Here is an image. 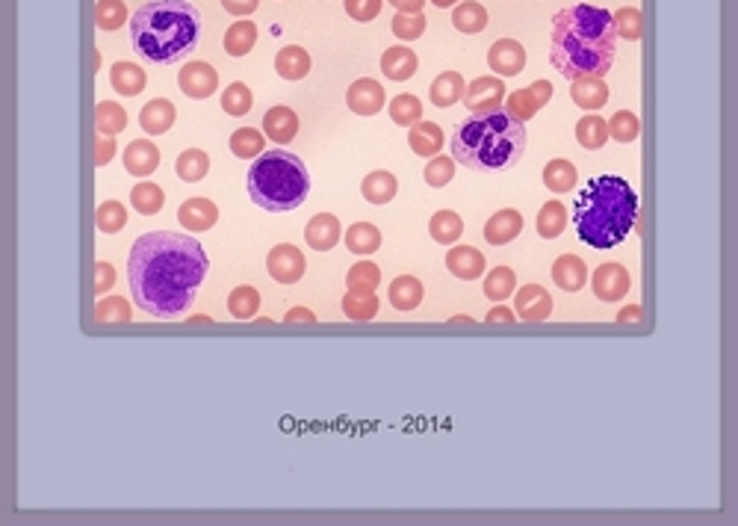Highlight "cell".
<instances>
[{
  "instance_id": "obj_1",
  "label": "cell",
  "mask_w": 738,
  "mask_h": 526,
  "mask_svg": "<svg viewBox=\"0 0 738 526\" xmlns=\"http://www.w3.org/2000/svg\"><path fill=\"white\" fill-rule=\"evenodd\" d=\"M201 242L189 234L151 231L142 234L130 249L127 278L134 302L157 319L181 316L207 275Z\"/></svg>"
},
{
  "instance_id": "obj_2",
  "label": "cell",
  "mask_w": 738,
  "mask_h": 526,
  "mask_svg": "<svg viewBox=\"0 0 738 526\" xmlns=\"http://www.w3.org/2000/svg\"><path fill=\"white\" fill-rule=\"evenodd\" d=\"M550 60L567 80L576 78H603L611 69L618 51V30L614 18L603 6H570L553 18Z\"/></svg>"
},
{
  "instance_id": "obj_3",
  "label": "cell",
  "mask_w": 738,
  "mask_h": 526,
  "mask_svg": "<svg viewBox=\"0 0 738 526\" xmlns=\"http://www.w3.org/2000/svg\"><path fill=\"white\" fill-rule=\"evenodd\" d=\"M201 39V12L189 0H148L130 18V45L145 62L184 60Z\"/></svg>"
},
{
  "instance_id": "obj_4",
  "label": "cell",
  "mask_w": 738,
  "mask_h": 526,
  "mask_svg": "<svg viewBox=\"0 0 738 526\" xmlns=\"http://www.w3.org/2000/svg\"><path fill=\"white\" fill-rule=\"evenodd\" d=\"M638 219V195L618 175L591 177L573 208V225L591 249H614Z\"/></svg>"
},
{
  "instance_id": "obj_5",
  "label": "cell",
  "mask_w": 738,
  "mask_h": 526,
  "mask_svg": "<svg viewBox=\"0 0 738 526\" xmlns=\"http://www.w3.org/2000/svg\"><path fill=\"white\" fill-rule=\"evenodd\" d=\"M526 125L511 119L505 110L470 116L452 130V157L455 163L476 172H503L526 152Z\"/></svg>"
},
{
  "instance_id": "obj_6",
  "label": "cell",
  "mask_w": 738,
  "mask_h": 526,
  "mask_svg": "<svg viewBox=\"0 0 738 526\" xmlns=\"http://www.w3.org/2000/svg\"><path fill=\"white\" fill-rule=\"evenodd\" d=\"M310 193V175L305 163L275 148V152H263L254 166L249 168V195L251 201L266 213H287L305 204Z\"/></svg>"
},
{
  "instance_id": "obj_7",
  "label": "cell",
  "mask_w": 738,
  "mask_h": 526,
  "mask_svg": "<svg viewBox=\"0 0 738 526\" xmlns=\"http://www.w3.org/2000/svg\"><path fill=\"white\" fill-rule=\"evenodd\" d=\"M505 95L508 92H505L503 78H490V74H485V78H476L467 89H463L461 101L467 104V110L472 112V116H485V112L503 110Z\"/></svg>"
},
{
  "instance_id": "obj_8",
  "label": "cell",
  "mask_w": 738,
  "mask_h": 526,
  "mask_svg": "<svg viewBox=\"0 0 738 526\" xmlns=\"http://www.w3.org/2000/svg\"><path fill=\"white\" fill-rule=\"evenodd\" d=\"M550 98H553V83L550 80H535L532 86H526V89H517V92H511V95H505V112L511 119H517V121H526L529 119H535V112L550 104Z\"/></svg>"
},
{
  "instance_id": "obj_9",
  "label": "cell",
  "mask_w": 738,
  "mask_h": 526,
  "mask_svg": "<svg viewBox=\"0 0 738 526\" xmlns=\"http://www.w3.org/2000/svg\"><path fill=\"white\" fill-rule=\"evenodd\" d=\"M177 86L186 98L204 101L219 89V71L210 62H189L177 71Z\"/></svg>"
},
{
  "instance_id": "obj_10",
  "label": "cell",
  "mask_w": 738,
  "mask_h": 526,
  "mask_svg": "<svg viewBox=\"0 0 738 526\" xmlns=\"http://www.w3.org/2000/svg\"><path fill=\"white\" fill-rule=\"evenodd\" d=\"M629 272L620 263H603L591 275V290L600 302H620L629 293Z\"/></svg>"
},
{
  "instance_id": "obj_11",
  "label": "cell",
  "mask_w": 738,
  "mask_h": 526,
  "mask_svg": "<svg viewBox=\"0 0 738 526\" xmlns=\"http://www.w3.org/2000/svg\"><path fill=\"white\" fill-rule=\"evenodd\" d=\"M266 269L278 284H296L305 275V255L290 242H281L266 255Z\"/></svg>"
},
{
  "instance_id": "obj_12",
  "label": "cell",
  "mask_w": 738,
  "mask_h": 526,
  "mask_svg": "<svg viewBox=\"0 0 738 526\" xmlns=\"http://www.w3.org/2000/svg\"><path fill=\"white\" fill-rule=\"evenodd\" d=\"M514 308L517 319H523V323H544L553 314V296L541 284H526L517 290Z\"/></svg>"
},
{
  "instance_id": "obj_13",
  "label": "cell",
  "mask_w": 738,
  "mask_h": 526,
  "mask_svg": "<svg viewBox=\"0 0 738 526\" xmlns=\"http://www.w3.org/2000/svg\"><path fill=\"white\" fill-rule=\"evenodd\" d=\"M384 95L387 92L381 83L373 78H361L348 86L346 104L352 112H357V116H375V112H381V107H384Z\"/></svg>"
},
{
  "instance_id": "obj_14",
  "label": "cell",
  "mask_w": 738,
  "mask_h": 526,
  "mask_svg": "<svg viewBox=\"0 0 738 526\" xmlns=\"http://www.w3.org/2000/svg\"><path fill=\"white\" fill-rule=\"evenodd\" d=\"M488 65H490V71L499 74V78H514V74L526 69V48L514 39H499L490 45Z\"/></svg>"
},
{
  "instance_id": "obj_15",
  "label": "cell",
  "mask_w": 738,
  "mask_h": 526,
  "mask_svg": "<svg viewBox=\"0 0 738 526\" xmlns=\"http://www.w3.org/2000/svg\"><path fill=\"white\" fill-rule=\"evenodd\" d=\"M305 240L314 251H331L343 240V228H340V219L334 213H316L314 219L308 222L305 228Z\"/></svg>"
},
{
  "instance_id": "obj_16",
  "label": "cell",
  "mask_w": 738,
  "mask_h": 526,
  "mask_svg": "<svg viewBox=\"0 0 738 526\" xmlns=\"http://www.w3.org/2000/svg\"><path fill=\"white\" fill-rule=\"evenodd\" d=\"M216 219H219V208H216L210 199H189L181 204V210H177V222H181L189 234L210 231Z\"/></svg>"
},
{
  "instance_id": "obj_17",
  "label": "cell",
  "mask_w": 738,
  "mask_h": 526,
  "mask_svg": "<svg viewBox=\"0 0 738 526\" xmlns=\"http://www.w3.org/2000/svg\"><path fill=\"white\" fill-rule=\"evenodd\" d=\"M520 231H523V216L511 208L494 213L485 222V240L490 246H508L511 240L520 237Z\"/></svg>"
},
{
  "instance_id": "obj_18",
  "label": "cell",
  "mask_w": 738,
  "mask_h": 526,
  "mask_svg": "<svg viewBox=\"0 0 738 526\" xmlns=\"http://www.w3.org/2000/svg\"><path fill=\"white\" fill-rule=\"evenodd\" d=\"M485 267H488L485 255L472 246H455V249H449V255H447V269L461 281H476L481 272H485Z\"/></svg>"
},
{
  "instance_id": "obj_19",
  "label": "cell",
  "mask_w": 738,
  "mask_h": 526,
  "mask_svg": "<svg viewBox=\"0 0 738 526\" xmlns=\"http://www.w3.org/2000/svg\"><path fill=\"white\" fill-rule=\"evenodd\" d=\"M553 281L564 290V293H579V290L588 284V267H585L582 258L562 255L553 263Z\"/></svg>"
},
{
  "instance_id": "obj_20",
  "label": "cell",
  "mask_w": 738,
  "mask_h": 526,
  "mask_svg": "<svg viewBox=\"0 0 738 526\" xmlns=\"http://www.w3.org/2000/svg\"><path fill=\"white\" fill-rule=\"evenodd\" d=\"M175 119H177V110H175L172 101H166V98L148 101V104L142 107V112H139V125L148 136L166 134V130L175 125Z\"/></svg>"
},
{
  "instance_id": "obj_21",
  "label": "cell",
  "mask_w": 738,
  "mask_h": 526,
  "mask_svg": "<svg viewBox=\"0 0 738 526\" xmlns=\"http://www.w3.org/2000/svg\"><path fill=\"white\" fill-rule=\"evenodd\" d=\"M157 166H160V152L154 143H148V139H134V143L125 148V168L130 175L148 177L157 172Z\"/></svg>"
},
{
  "instance_id": "obj_22",
  "label": "cell",
  "mask_w": 738,
  "mask_h": 526,
  "mask_svg": "<svg viewBox=\"0 0 738 526\" xmlns=\"http://www.w3.org/2000/svg\"><path fill=\"white\" fill-rule=\"evenodd\" d=\"M570 98L576 107L594 112V110L605 107V101H609V86L603 83V78H594V74H588V78H576L570 83Z\"/></svg>"
},
{
  "instance_id": "obj_23",
  "label": "cell",
  "mask_w": 738,
  "mask_h": 526,
  "mask_svg": "<svg viewBox=\"0 0 738 526\" xmlns=\"http://www.w3.org/2000/svg\"><path fill=\"white\" fill-rule=\"evenodd\" d=\"M263 130H266V136L272 143H292L299 134V116L292 112L290 107H272L266 110V116H263Z\"/></svg>"
},
{
  "instance_id": "obj_24",
  "label": "cell",
  "mask_w": 738,
  "mask_h": 526,
  "mask_svg": "<svg viewBox=\"0 0 738 526\" xmlns=\"http://www.w3.org/2000/svg\"><path fill=\"white\" fill-rule=\"evenodd\" d=\"M408 143H411V152L414 154H420V157H434V154H440V148H443V130L440 125H434V121H416V125H411V134H408Z\"/></svg>"
},
{
  "instance_id": "obj_25",
  "label": "cell",
  "mask_w": 738,
  "mask_h": 526,
  "mask_svg": "<svg viewBox=\"0 0 738 526\" xmlns=\"http://www.w3.org/2000/svg\"><path fill=\"white\" fill-rule=\"evenodd\" d=\"M381 71L387 80H408L416 74V53L405 45H396V48H387L381 53Z\"/></svg>"
},
{
  "instance_id": "obj_26",
  "label": "cell",
  "mask_w": 738,
  "mask_h": 526,
  "mask_svg": "<svg viewBox=\"0 0 738 526\" xmlns=\"http://www.w3.org/2000/svg\"><path fill=\"white\" fill-rule=\"evenodd\" d=\"M463 78L458 71H443L434 78L431 83V89H429V98H431V104L434 107H440V110H447L452 104H458V101L463 98Z\"/></svg>"
},
{
  "instance_id": "obj_27",
  "label": "cell",
  "mask_w": 738,
  "mask_h": 526,
  "mask_svg": "<svg viewBox=\"0 0 738 526\" xmlns=\"http://www.w3.org/2000/svg\"><path fill=\"white\" fill-rule=\"evenodd\" d=\"M361 193L369 204H387L396 199V193H399V181L384 172V168H378V172H369L361 184Z\"/></svg>"
},
{
  "instance_id": "obj_28",
  "label": "cell",
  "mask_w": 738,
  "mask_h": 526,
  "mask_svg": "<svg viewBox=\"0 0 738 526\" xmlns=\"http://www.w3.org/2000/svg\"><path fill=\"white\" fill-rule=\"evenodd\" d=\"M110 83H112V89H116L119 95L134 98V95H139L142 89H145L148 78L136 62H116L112 65V71H110Z\"/></svg>"
},
{
  "instance_id": "obj_29",
  "label": "cell",
  "mask_w": 738,
  "mask_h": 526,
  "mask_svg": "<svg viewBox=\"0 0 738 526\" xmlns=\"http://www.w3.org/2000/svg\"><path fill=\"white\" fill-rule=\"evenodd\" d=\"M343 240L352 255H373V251L381 249V231H378L373 222H355L352 228L343 234Z\"/></svg>"
},
{
  "instance_id": "obj_30",
  "label": "cell",
  "mask_w": 738,
  "mask_h": 526,
  "mask_svg": "<svg viewBox=\"0 0 738 526\" xmlns=\"http://www.w3.org/2000/svg\"><path fill=\"white\" fill-rule=\"evenodd\" d=\"M275 71L283 80H301L308 78L310 71V53L299 45H290V48H281L275 56Z\"/></svg>"
},
{
  "instance_id": "obj_31",
  "label": "cell",
  "mask_w": 738,
  "mask_h": 526,
  "mask_svg": "<svg viewBox=\"0 0 738 526\" xmlns=\"http://www.w3.org/2000/svg\"><path fill=\"white\" fill-rule=\"evenodd\" d=\"M387 299H390V305L399 308V311H414V308H420V302H422V284L414 275H399L390 284V290H387Z\"/></svg>"
},
{
  "instance_id": "obj_32",
  "label": "cell",
  "mask_w": 738,
  "mask_h": 526,
  "mask_svg": "<svg viewBox=\"0 0 738 526\" xmlns=\"http://www.w3.org/2000/svg\"><path fill=\"white\" fill-rule=\"evenodd\" d=\"M429 234L434 237V242H440V246H452V242H458L463 234L461 216L455 210H438L429 222Z\"/></svg>"
},
{
  "instance_id": "obj_33",
  "label": "cell",
  "mask_w": 738,
  "mask_h": 526,
  "mask_svg": "<svg viewBox=\"0 0 738 526\" xmlns=\"http://www.w3.org/2000/svg\"><path fill=\"white\" fill-rule=\"evenodd\" d=\"M576 181H579V175H576V166L570 160H550V163L544 166V184L546 190L553 193H570Z\"/></svg>"
},
{
  "instance_id": "obj_34",
  "label": "cell",
  "mask_w": 738,
  "mask_h": 526,
  "mask_svg": "<svg viewBox=\"0 0 738 526\" xmlns=\"http://www.w3.org/2000/svg\"><path fill=\"white\" fill-rule=\"evenodd\" d=\"M576 139H579L582 148L597 152V148L605 145V139H609V125H605V119L588 112V116H582L579 121H576Z\"/></svg>"
},
{
  "instance_id": "obj_35",
  "label": "cell",
  "mask_w": 738,
  "mask_h": 526,
  "mask_svg": "<svg viewBox=\"0 0 738 526\" xmlns=\"http://www.w3.org/2000/svg\"><path fill=\"white\" fill-rule=\"evenodd\" d=\"M94 127H98V134H103V136L121 134V130L127 127L125 107H119L116 101H101V104L94 107Z\"/></svg>"
},
{
  "instance_id": "obj_36",
  "label": "cell",
  "mask_w": 738,
  "mask_h": 526,
  "mask_svg": "<svg viewBox=\"0 0 738 526\" xmlns=\"http://www.w3.org/2000/svg\"><path fill=\"white\" fill-rule=\"evenodd\" d=\"M452 24H455V30L461 33H481L488 27V12L485 6L476 4V0H463V4L455 6V12H452Z\"/></svg>"
},
{
  "instance_id": "obj_37",
  "label": "cell",
  "mask_w": 738,
  "mask_h": 526,
  "mask_svg": "<svg viewBox=\"0 0 738 526\" xmlns=\"http://www.w3.org/2000/svg\"><path fill=\"white\" fill-rule=\"evenodd\" d=\"M514 290H517V275H514V269L496 267V269L488 272V278H485V296L490 299V302L503 305L508 296H514Z\"/></svg>"
},
{
  "instance_id": "obj_38",
  "label": "cell",
  "mask_w": 738,
  "mask_h": 526,
  "mask_svg": "<svg viewBox=\"0 0 738 526\" xmlns=\"http://www.w3.org/2000/svg\"><path fill=\"white\" fill-rule=\"evenodd\" d=\"M175 172H177L181 181L195 184V181H201L207 172H210V157H207L201 148H186V152L177 157Z\"/></svg>"
},
{
  "instance_id": "obj_39",
  "label": "cell",
  "mask_w": 738,
  "mask_h": 526,
  "mask_svg": "<svg viewBox=\"0 0 738 526\" xmlns=\"http://www.w3.org/2000/svg\"><path fill=\"white\" fill-rule=\"evenodd\" d=\"M346 284H348V290H355V293H375L378 284H381V269H378V263H373V260H357L355 267L348 269Z\"/></svg>"
},
{
  "instance_id": "obj_40",
  "label": "cell",
  "mask_w": 738,
  "mask_h": 526,
  "mask_svg": "<svg viewBox=\"0 0 738 526\" xmlns=\"http://www.w3.org/2000/svg\"><path fill=\"white\" fill-rule=\"evenodd\" d=\"M537 234L544 240H555L562 237V231L567 228V208L562 201H546L541 213H537Z\"/></svg>"
},
{
  "instance_id": "obj_41",
  "label": "cell",
  "mask_w": 738,
  "mask_h": 526,
  "mask_svg": "<svg viewBox=\"0 0 738 526\" xmlns=\"http://www.w3.org/2000/svg\"><path fill=\"white\" fill-rule=\"evenodd\" d=\"M130 204H134L136 213H142V216H157L160 210H163L166 195L157 184L142 181V184L134 186V190H130Z\"/></svg>"
},
{
  "instance_id": "obj_42",
  "label": "cell",
  "mask_w": 738,
  "mask_h": 526,
  "mask_svg": "<svg viewBox=\"0 0 738 526\" xmlns=\"http://www.w3.org/2000/svg\"><path fill=\"white\" fill-rule=\"evenodd\" d=\"M254 42H258V24L251 21H236L225 33V51L231 56H245L254 48Z\"/></svg>"
},
{
  "instance_id": "obj_43",
  "label": "cell",
  "mask_w": 738,
  "mask_h": 526,
  "mask_svg": "<svg viewBox=\"0 0 738 526\" xmlns=\"http://www.w3.org/2000/svg\"><path fill=\"white\" fill-rule=\"evenodd\" d=\"M605 125H609V136L620 145L636 143L638 134H641V121H638L636 112H629V110H618L609 121H605Z\"/></svg>"
},
{
  "instance_id": "obj_44",
  "label": "cell",
  "mask_w": 738,
  "mask_h": 526,
  "mask_svg": "<svg viewBox=\"0 0 738 526\" xmlns=\"http://www.w3.org/2000/svg\"><path fill=\"white\" fill-rule=\"evenodd\" d=\"M263 148H266V139L258 127H240L231 134V152L240 157V160H251V157H260Z\"/></svg>"
},
{
  "instance_id": "obj_45",
  "label": "cell",
  "mask_w": 738,
  "mask_h": 526,
  "mask_svg": "<svg viewBox=\"0 0 738 526\" xmlns=\"http://www.w3.org/2000/svg\"><path fill=\"white\" fill-rule=\"evenodd\" d=\"M378 296L375 293H355V290H348L343 296V311L348 319H355V323H369L375 314H378Z\"/></svg>"
},
{
  "instance_id": "obj_46",
  "label": "cell",
  "mask_w": 738,
  "mask_h": 526,
  "mask_svg": "<svg viewBox=\"0 0 738 526\" xmlns=\"http://www.w3.org/2000/svg\"><path fill=\"white\" fill-rule=\"evenodd\" d=\"M228 308H231L234 319H251L260 308V293L249 284L236 287V290H231V296H228Z\"/></svg>"
},
{
  "instance_id": "obj_47",
  "label": "cell",
  "mask_w": 738,
  "mask_h": 526,
  "mask_svg": "<svg viewBox=\"0 0 738 526\" xmlns=\"http://www.w3.org/2000/svg\"><path fill=\"white\" fill-rule=\"evenodd\" d=\"M94 225L103 234H119L127 225V210L125 204L119 201H101L98 210H94Z\"/></svg>"
},
{
  "instance_id": "obj_48",
  "label": "cell",
  "mask_w": 738,
  "mask_h": 526,
  "mask_svg": "<svg viewBox=\"0 0 738 526\" xmlns=\"http://www.w3.org/2000/svg\"><path fill=\"white\" fill-rule=\"evenodd\" d=\"M127 21V9L121 0H98L94 4V24L98 30H119L121 24Z\"/></svg>"
},
{
  "instance_id": "obj_49",
  "label": "cell",
  "mask_w": 738,
  "mask_h": 526,
  "mask_svg": "<svg viewBox=\"0 0 738 526\" xmlns=\"http://www.w3.org/2000/svg\"><path fill=\"white\" fill-rule=\"evenodd\" d=\"M387 110H390V119L396 121V125H402V127H411V125H416V121L422 119V104H420V98H416V95H408V92H405V95H396Z\"/></svg>"
},
{
  "instance_id": "obj_50",
  "label": "cell",
  "mask_w": 738,
  "mask_h": 526,
  "mask_svg": "<svg viewBox=\"0 0 738 526\" xmlns=\"http://www.w3.org/2000/svg\"><path fill=\"white\" fill-rule=\"evenodd\" d=\"M611 18H614V30H618L620 39H629V42L641 39V33H644V18H641V9L623 6Z\"/></svg>"
},
{
  "instance_id": "obj_51",
  "label": "cell",
  "mask_w": 738,
  "mask_h": 526,
  "mask_svg": "<svg viewBox=\"0 0 738 526\" xmlns=\"http://www.w3.org/2000/svg\"><path fill=\"white\" fill-rule=\"evenodd\" d=\"M425 184L434 186V190H440V186H447L452 177H455V157H443V154H434L429 160V166H425Z\"/></svg>"
},
{
  "instance_id": "obj_52",
  "label": "cell",
  "mask_w": 738,
  "mask_h": 526,
  "mask_svg": "<svg viewBox=\"0 0 738 526\" xmlns=\"http://www.w3.org/2000/svg\"><path fill=\"white\" fill-rule=\"evenodd\" d=\"M254 104V95H251V89L245 86V83H231L228 89H225V95H222V110L228 112V116H245V112L251 110Z\"/></svg>"
},
{
  "instance_id": "obj_53",
  "label": "cell",
  "mask_w": 738,
  "mask_h": 526,
  "mask_svg": "<svg viewBox=\"0 0 738 526\" xmlns=\"http://www.w3.org/2000/svg\"><path fill=\"white\" fill-rule=\"evenodd\" d=\"M130 316H134L130 314V305L121 296L101 299L94 305V323H130Z\"/></svg>"
},
{
  "instance_id": "obj_54",
  "label": "cell",
  "mask_w": 738,
  "mask_h": 526,
  "mask_svg": "<svg viewBox=\"0 0 738 526\" xmlns=\"http://www.w3.org/2000/svg\"><path fill=\"white\" fill-rule=\"evenodd\" d=\"M425 15L422 12H396L393 15V33L399 36L402 42H414L425 33Z\"/></svg>"
},
{
  "instance_id": "obj_55",
  "label": "cell",
  "mask_w": 738,
  "mask_h": 526,
  "mask_svg": "<svg viewBox=\"0 0 738 526\" xmlns=\"http://www.w3.org/2000/svg\"><path fill=\"white\" fill-rule=\"evenodd\" d=\"M343 4H346L348 18H355V21H373V18L381 12L384 0H343Z\"/></svg>"
},
{
  "instance_id": "obj_56",
  "label": "cell",
  "mask_w": 738,
  "mask_h": 526,
  "mask_svg": "<svg viewBox=\"0 0 738 526\" xmlns=\"http://www.w3.org/2000/svg\"><path fill=\"white\" fill-rule=\"evenodd\" d=\"M112 284H116V269H112V263L98 260L94 263V296H103Z\"/></svg>"
},
{
  "instance_id": "obj_57",
  "label": "cell",
  "mask_w": 738,
  "mask_h": 526,
  "mask_svg": "<svg viewBox=\"0 0 738 526\" xmlns=\"http://www.w3.org/2000/svg\"><path fill=\"white\" fill-rule=\"evenodd\" d=\"M112 154H116V143H112L110 136H103V134H98V139H94V166H107L110 160H112Z\"/></svg>"
},
{
  "instance_id": "obj_58",
  "label": "cell",
  "mask_w": 738,
  "mask_h": 526,
  "mask_svg": "<svg viewBox=\"0 0 738 526\" xmlns=\"http://www.w3.org/2000/svg\"><path fill=\"white\" fill-rule=\"evenodd\" d=\"M258 4H260V0H222V6L228 9L231 15H236V18L251 15L254 9H258Z\"/></svg>"
},
{
  "instance_id": "obj_59",
  "label": "cell",
  "mask_w": 738,
  "mask_h": 526,
  "mask_svg": "<svg viewBox=\"0 0 738 526\" xmlns=\"http://www.w3.org/2000/svg\"><path fill=\"white\" fill-rule=\"evenodd\" d=\"M641 319H644V308L641 305H629L627 311L618 314V323H641Z\"/></svg>"
},
{
  "instance_id": "obj_60",
  "label": "cell",
  "mask_w": 738,
  "mask_h": 526,
  "mask_svg": "<svg viewBox=\"0 0 738 526\" xmlns=\"http://www.w3.org/2000/svg\"><path fill=\"white\" fill-rule=\"evenodd\" d=\"M283 319H287V323H316V314L308 311V308H296V311H290Z\"/></svg>"
},
{
  "instance_id": "obj_61",
  "label": "cell",
  "mask_w": 738,
  "mask_h": 526,
  "mask_svg": "<svg viewBox=\"0 0 738 526\" xmlns=\"http://www.w3.org/2000/svg\"><path fill=\"white\" fill-rule=\"evenodd\" d=\"M396 6V12H422L425 0H390Z\"/></svg>"
},
{
  "instance_id": "obj_62",
  "label": "cell",
  "mask_w": 738,
  "mask_h": 526,
  "mask_svg": "<svg viewBox=\"0 0 738 526\" xmlns=\"http://www.w3.org/2000/svg\"><path fill=\"white\" fill-rule=\"evenodd\" d=\"M517 314L508 311V308H494V311L488 314V323H514Z\"/></svg>"
},
{
  "instance_id": "obj_63",
  "label": "cell",
  "mask_w": 738,
  "mask_h": 526,
  "mask_svg": "<svg viewBox=\"0 0 738 526\" xmlns=\"http://www.w3.org/2000/svg\"><path fill=\"white\" fill-rule=\"evenodd\" d=\"M431 4H434V6H440V9H447V6H455L458 0H431Z\"/></svg>"
},
{
  "instance_id": "obj_64",
  "label": "cell",
  "mask_w": 738,
  "mask_h": 526,
  "mask_svg": "<svg viewBox=\"0 0 738 526\" xmlns=\"http://www.w3.org/2000/svg\"><path fill=\"white\" fill-rule=\"evenodd\" d=\"M452 323H458V325H470L472 319H470V316H455V319H452Z\"/></svg>"
}]
</instances>
